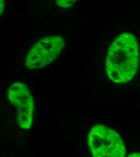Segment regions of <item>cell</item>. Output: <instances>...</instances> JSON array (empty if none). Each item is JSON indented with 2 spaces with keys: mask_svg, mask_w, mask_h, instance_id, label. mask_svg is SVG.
I'll return each instance as SVG.
<instances>
[{
  "mask_svg": "<svg viewBox=\"0 0 140 157\" xmlns=\"http://www.w3.org/2000/svg\"><path fill=\"white\" fill-rule=\"evenodd\" d=\"M140 63V46L130 33L119 35L111 45L106 62L107 75L117 83H127L135 77Z\"/></svg>",
  "mask_w": 140,
  "mask_h": 157,
  "instance_id": "obj_1",
  "label": "cell"
},
{
  "mask_svg": "<svg viewBox=\"0 0 140 157\" xmlns=\"http://www.w3.org/2000/svg\"><path fill=\"white\" fill-rule=\"evenodd\" d=\"M65 45V40L59 35H50L37 41L29 51L25 65L31 70L40 69L57 58Z\"/></svg>",
  "mask_w": 140,
  "mask_h": 157,
  "instance_id": "obj_3",
  "label": "cell"
},
{
  "mask_svg": "<svg viewBox=\"0 0 140 157\" xmlns=\"http://www.w3.org/2000/svg\"><path fill=\"white\" fill-rule=\"evenodd\" d=\"M76 0H56L58 5L62 9H68L71 7Z\"/></svg>",
  "mask_w": 140,
  "mask_h": 157,
  "instance_id": "obj_5",
  "label": "cell"
},
{
  "mask_svg": "<svg viewBox=\"0 0 140 157\" xmlns=\"http://www.w3.org/2000/svg\"><path fill=\"white\" fill-rule=\"evenodd\" d=\"M8 98L17 108L20 126L29 129L33 121V101L27 86L21 82L13 83L8 90Z\"/></svg>",
  "mask_w": 140,
  "mask_h": 157,
  "instance_id": "obj_4",
  "label": "cell"
},
{
  "mask_svg": "<svg viewBox=\"0 0 140 157\" xmlns=\"http://www.w3.org/2000/svg\"><path fill=\"white\" fill-rule=\"evenodd\" d=\"M88 145L95 157H123L126 155L124 143L120 135L103 124L94 126L88 135Z\"/></svg>",
  "mask_w": 140,
  "mask_h": 157,
  "instance_id": "obj_2",
  "label": "cell"
},
{
  "mask_svg": "<svg viewBox=\"0 0 140 157\" xmlns=\"http://www.w3.org/2000/svg\"><path fill=\"white\" fill-rule=\"evenodd\" d=\"M128 157H140V153H135L129 155Z\"/></svg>",
  "mask_w": 140,
  "mask_h": 157,
  "instance_id": "obj_7",
  "label": "cell"
},
{
  "mask_svg": "<svg viewBox=\"0 0 140 157\" xmlns=\"http://www.w3.org/2000/svg\"><path fill=\"white\" fill-rule=\"evenodd\" d=\"M4 6H5L4 0H0V15L4 11Z\"/></svg>",
  "mask_w": 140,
  "mask_h": 157,
  "instance_id": "obj_6",
  "label": "cell"
}]
</instances>
